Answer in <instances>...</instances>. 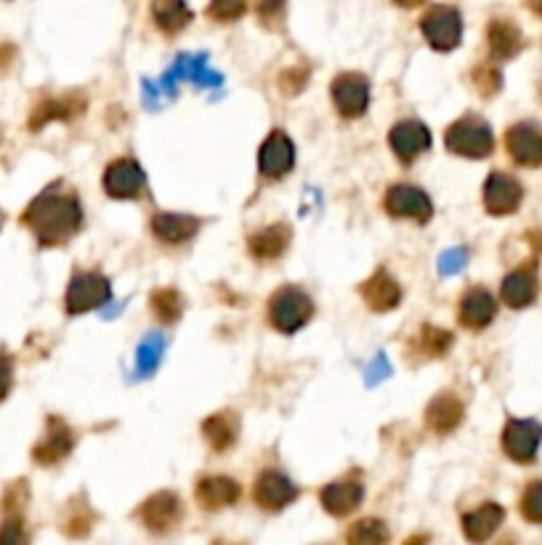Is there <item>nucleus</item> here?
Wrapping results in <instances>:
<instances>
[{
	"mask_svg": "<svg viewBox=\"0 0 542 545\" xmlns=\"http://www.w3.org/2000/svg\"><path fill=\"white\" fill-rule=\"evenodd\" d=\"M11 389V362L0 357V399L6 397Z\"/></svg>",
	"mask_w": 542,
	"mask_h": 545,
	"instance_id": "obj_22",
	"label": "nucleus"
},
{
	"mask_svg": "<svg viewBox=\"0 0 542 545\" xmlns=\"http://www.w3.org/2000/svg\"><path fill=\"white\" fill-rule=\"evenodd\" d=\"M155 19L165 32H179L189 22V8L181 0H157Z\"/></svg>",
	"mask_w": 542,
	"mask_h": 545,
	"instance_id": "obj_15",
	"label": "nucleus"
},
{
	"mask_svg": "<svg viewBox=\"0 0 542 545\" xmlns=\"http://www.w3.org/2000/svg\"><path fill=\"white\" fill-rule=\"evenodd\" d=\"M311 312H314V309H311L309 298L303 296L301 290L293 288L279 290L277 296H274V301L269 304L271 322H274V327H279L282 333H293V330H298L303 322L309 320Z\"/></svg>",
	"mask_w": 542,
	"mask_h": 545,
	"instance_id": "obj_2",
	"label": "nucleus"
},
{
	"mask_svg": "<svg viewBox=\"0 0 542 545\" xmlns=\"http://www.w3.org/2000/svg\"><path fill=\"white\" fill-rule=\"evenodd\" d=\"M428 141H431V136H428V131L420 123L396 125L394 133H391L394 152L402 157V160H407V163H410L412 157H418L420 152L428 147Z\"/></svg>",
	"mask_w": 542,
	"mask_h": 545,
	"instance_id": "obj_10",
	"label": "nucleus"
},
{
	"mask_svg": "<svg viewBox=\"0 0 542 545\" xmlns=\"http://www.w3.org/2000/svg\"><path fill=\"white\" fill-rule=\"evenodd\" d=\"M107 282L101 280L99 274H80L75 277V282L70 285V293H67V309L72 314L86 312L107 301Z\"/></svg>",
	"mask_w": 542,
	"mask_h": 545,
	"instance_id": "obj_4",
	"label": "nucleus"
},
{
	"mask_svg": "<svg viewBox=\"0 0 542 545\" xmlns=\"http://www.w3.org/2000/svg\"><path fill=\"white\" fill-rule=\"evenodd\" d=\"M492 317V298L484 290H473L460 304V320L468 327H481Z\"/></svg>",
	"mask_w": 542,
	"mask_h": 545,
	"instance_id": "obj_12",
	"label": "nucleus"
},
{
	"mask_svg": "<svg viewBox=\"0 0 542 545\" xmlns=\"http://www.w3.org/2000/svg\"><path fill=\"white\" fill-rule=\"evenodd\" d=\"M532 506H529V514L535 516V519H542V487L532 490Z\"/></svg>",
	"mask_w": 542,
	"mask_h": 545,
	"instance_id": "obj_23",
	"label": "nucleus"
},
{
	"mask_svg": "<svg viewBox=\"0 0 542 545\" xmlns=\"http://www.w3.org/2000/svg\"><path fill=\"white\" fill-rule=\"evenodd\" d=\"M290 165H293V144L282 133H274L261 149V171L266 176H282L290 171Z\"/></svg>",
	"mask_w": 542,
	"mask_h": 545,
	"instance_id": "obj_9",
	"label": "nucleus"
},
{
	"mask_svg": "<svg viewBox=\"0 0 542 545\" xmlns=\"http://www.w3.org/2000/svg\"><path fill=\"white\" fill-rule=\"evenodd\" d=\"M234 431H237V426H234V421H229V418H210V421L205 423V434H208V439L216 444V447L232 444Z\"/></svg>",
	"mask_w": 542,
	"mask_h": 545,
	"instance_id": "obj_18",
	"label": "nucleus"
},
{
	"mask_svg": "<svg viewBox=\"0 0 542 545\" xmlns=\"http://www.w3.org/2000/svg\"><path fill=\"white\" fill-rule=\"evenodd\" d=\"M155 312L160 320H176L181 314V298L173 290H160L155 296Z\"/></svg>",
	"mask_w": 542,
	"mask_h": 545,
	"instance_id": "obj_19",
	"label": "nucleus"
},
{
	"mask_svg": "<svg viewBox=\"0 0 542 545\" xmlns=\"http://www.w3.org/2000/svg\"><path fill=\"white\" fill-rule=\"evenodd\" d=\"M104 184H107L109 195L133 197L144 189V173H141V168L136 163L123 160V163H115L109 168Z\"/></svg>",
	"mask_w": 542,
	"mask_h": 545,
	"instance_id": "obj_7",
	"label": "nucleus"
},
{
	"mask_svg": "<svg viewBox=\"0 0 542 545\" xmlns=\"http://www.w3.org/2000/svg\"><path fill=\"white\" fill-rule=\"evenodd\" d=\"M155 234L160 237V240L165 242H181L186 240V237H192L194 234V221L186 216H157L155 218Z\"/></svg>",
	"mask_w": 542,
	"mask_h": 545,
	"instance_id": "obj_14",
	"label": "nucleus"
},
{
	"mask_svg": "<svg viewBox=\"0 0 542 545\" xmlns=\"http://www.w3.org/2000/svg\"><path fill=\"white\" fill-rule=\"evenodd\" d=\"M333 99L346 117L362 115L367 107V83L357 75H343L333 83Z\"/></svg>",
	"mask_w": 542,
	"mask_h": 545,
	"instance_id": "obj_6",
	"label": "nucleus"
},
{
	"mask_svg": "<svg viewBox=\"0 0 542 545\" xmlns=\"http://www.w3.org/2000/svg\"><path fill=\"white\" fill-rule=\"evenodd\" d=\"M24 221L35 229L40 242L54 245L64 242L70 234L78 232L80 226V208L70 197H59L54 192H46L38 203L32 205Z\"/></svg>",
	"mask_w": 542,
	"mask_h": 545,
	"instance_id": "obj_1",
	"label": "nucleus"
},
{
	"mask_svg": "<svg viewBox=\"0 0 542 545\" xmlns=\"http://www.w3.org/2000/svg\"><path fill=\"white\" fill-rule=\"evenodd\" d=\"M396 3H402V6H418V3H423V0H396Z\"/></svg>",
	"mask_w": 542,
	"mask_h": 545,
	"instance_id": "obj_24",
	"label": "nucleus"
},
{
	"mask_svg": "<svg viewBox=\"0 0 542 545\" xmlns=\"http://www.w3.org/2000/svg\"><path fill=\"white\" fill-rule=\"evenodd\" d=\"M282 6H285V0H261L258 14L264 16L266 22H269L271 16H274V19H279V16H282Z\"/></svg>",
	"mask_w": 542,
	"mask_h": 545,
	"instance_id": "obj_21",
	"label": "nucleus"
},
{
	"mask_svg": "<svg viewBox=\"0 0 542 545\" xmlns=\"http://www.w3.org/2000/svg\"><path fill=\"white\" fill-rule=\"evenodd\" d=\"M287 242H290L287 226H269V229L258 232L256 237L250 240V248H253L256 256L271 258V256H279V253L287 248Z\"/></svg>",
	"mask_w": 542,
	"mask_h": 545,
	"instance_id": "obj_13",
	"label": "nucleus"
},
{
	"mask_svg": "<svg viewBox=\"0 0 542 545\" xmlns=\"http://www.w3.org/2000/svg\"><path fill=\"white\" fill-rule=\"evenodd\" d=\"M460 421V405L452 397L434 399V405L428 407V426L436 431H450Z\"/></svg>",
	"mask_w": 542,
	"mask_h": 545,
	"instance_id": "obj_16",
	"label": "nucleus"
},
{
	"mask_svg": "<svg viewBox=\"0 0 542 545\" xmlns=\"http://www.w3.org/2000/svg\"><path fill=\"white\" fill-rule=\"evenodd\" d=\"M386 205H388V211L396 213V216L420 218V221H426V218L431 216V205H428L426 195L415 187L391 189Z\"/></svg>",
	"mask_w": 542,
	"mask_h": 545,
	"instance_id": "obj_8",
	"label": "nucleus"
},
{
	"mask_svg": "<svg viewBox=\"0 0 542 545\" xmlns=\"http://www.w3.org/2000/svg\"><path fill=\"white\" fill-rule=\"evenodd\" d=\"M245 8H248V0H213L210 16L226 22V19H237V16L245 14Z\"/></svg>",
	"mask_w": 542,
	"mask_h": 545,
	"instance_id": "obj_20",
	"label": "nucleus"
},
{
	"mask_svg": "<svg viewBox=\"0 0 542 545\" xmlns=\"http://www.w3.org/2000/svg\"><path fill=\"white\" fill-rule=\"evenodd\" d=\"M423 32L431 40V46L447 51V48H452L460 40V19H457L452 8L439 6L426 14V19H423Z\"/></svg>",
	"mask_w": 542,
	"mask_h": 545,
	"instance_id": "obj_3",
	"label": "nucleus"
},
{
	"mask_svg": "<svg viewBox=\"0 0 542 545\" xmlns=\"http://www.w3.org/2000/svg\"><path fill=\"white\" fill-rule=\"evenodd\" d=\"M519 200V189L516 184L503 176H495V179L489 181L487 187V203L492 211H511V205Z\"/></svg>",
	"mask_w": 542,
	"mask_h": 545,
	"instance_id": "obj_17",
	"label": "nucleus"
},
{
	"mask_svg": "<svg viewBox=\"0 0 542 545\" xmlns=\"http://www.w3.org/2000/svg\"><path fill=\"white\" fill-rule=\"evenodd\" d=\"M447 144H450V149L460 152V155L479 157L487 155L492 139H489V131L484 125L465 120V123H457L455 128H450V133H447Z\"/></svg>",
	"mask_w": 542,
	"mask_h": 545,
	"instance_id": "obj_5",
	"label": "nucleus"
},
{
	"mask_svg": "<svg viewBox=\"0 0 542 545\" xmlns=\"http://www.w3.org/2000/svg\"><path fill=\"white\" fill-rule=\"evenodd\" d=\"M364 298H367V304L375 309V312H388V309H394L399 304V288H396V282L388 277V274H375L367 285L362 288Z\"/></svg>",
	"mask_w": 542,
	"mask_h": 545,
	"instance_id": "obj_11",
	"label": "nucleus"
}]
</instances>
